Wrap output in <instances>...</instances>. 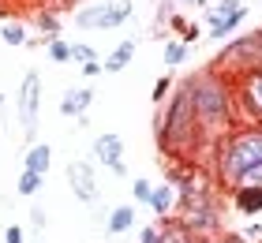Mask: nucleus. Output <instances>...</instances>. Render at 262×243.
Segmentation results:
<instances>
[{
  "mask_svg": "<svg viewBox=\"0 0 262 243\" xmlns=\"http://www.w3.org/2000/svg\"><path fill=\"white\" fill-rule=\"evenodd\" d=\"M232 206L244 217H258L262 213V187H232Z\"/></svg>",
  "mask_w": 262,
  "mask_h": 243,
  "instance_id": "obj_13",
  "label": "nucleus"
},
{
  "mask_svg": "<svg viewBox=\"0 0 262 243\" xmlns=\"http://www.w3.org/2000/svg\"><path fill=\"white\" fill-rule=\"evenodd\" d=\"M169 27H172L176 34H180V41H184V45H195V41L202 38V27H195V23H187L184 15H172V19H169Z\"/></svg>",
  "mask_w": 262,
  "mask_h": 243,
  "instance_id": "obj_19",
  "label": "nucleus"
},
{
  "mask_svg": "<svg viewBox=\"0 0 262 243\" xmlns=\"http://www.w3.org/2000/svg\"><path fill=\"white\" fill-rule=\"evenodd\" d=\"M150 191H154L150 180H135V184H131V194H135V202H142V206L150 202Z\"/></svg>",
  "mask_w": 262,
  "mask_h": 243,
  "instance_id": "obj_26",
  "label": "nucleus"
},
{
  "mask_svg": "<svg viewBox=\"0 0 262 243\" xmlns=\"http://www.w3.org/2000/svg\"><path fill=\"white\" fill-rule=\"evenodd\" d=\"M0 108H4V90H0Z\"/></svg>",
  "mask_w": 262,
  "mask_h": 243,
  "instance_id": "obj_33",
  "label": "nucleus"
},
{
  "mask_svg": "<svg viewBox=\"0 0 262 243\" xmlns=\"http://www.w3.org/2000/svg\"><path fill=\"white\" fill-rule=\"evenodd\" d=\"M68 184H71V194L82 202H94L98 198V172H94V161H71L68 165Z\"/></svg>",
  "mask_w": 262,
  "mask_h": 243,
  "instance_id": "obj_9",
  "label": "nucleus"
},
{
  "mask_svg": "<svg viewBox=\"0 0 262 243\" xmlns=\"http://www.w3.org/2000/svg\"><path fill=\"white\" fill-rule=\"evenodd\" d=\"M158 146L165 150L169 161H180V165H195V150H213V146H206V135L195 120V101H191V82L187 79L180 82L165 116L158 120Z\"/></svg>",
  "mask_w": 262,
  "mask_h": 243,
  "instance_id": "obj_1",
  "label": "nucleus"
},
{
  "mask_svg": "<svg viewBox=\"0 0 262 243\" xmlns=\"http://www.w3.org/2000/svg\"><path fill=\"white\" fill-rule=\"evenodd\" d=\"M184 4H199V8H206V4H210V0H184Z\"/></svg>",
  "mask_w": 262,
  "mask_h": 243,
  "instance_id": "obj_32",
  "label": "nucleus"
},
{
  "mask_svg": "<svg viewBox=\"0 0 262 243\" xmlns=\"http://www.w3.org/2000/svg\"><path fill=\"white\" fill-rule=\"evenodd\" d=\"M90 60H98V53L86 45V41H71V64H90Z\"/></svg>",
  "mask_w": 262,
  "mask_h": 243,
  "instance_id": "obj_24",
  "label": "nucleus"
},
{
  "mask_svg": "<svg viewBox=\"0 0 262 243\" xmlns=\"http://www.w3.org/2000/svg\"><path fill=\"white\" fill-rule=\"evenodd\" d=\"M213 68H217L229 82H236L240 75H247V71L262 68V38H258V30H255V34H240V38H232L229 45L221 49V56L213 60Z\"/></svg>",
  "mask_w": 262,
  "mask_h": 243,
  "instance_id": "obj_4",
  "label": "nucleus"
},
{
  "mask_svg": "<svg viewBox=\"0 0 262 243\" xmlns=\"http://www.w3.org/2000/svg\"><path fill=\"white\" fill-rule=\"evenodd\" d=\"M131 56H135V41L127 38V41H120V45H116V49H113L109 56L101 60V68L109 71V75H116V71H124V68L131 64Z\"/></svg>",
  "mask_w": 262,
  "mask_h": 243,
  "instance_id": "obj_16",
  "label": "nucleus"
},
{
  "mask_svg": "<svg viewBox=\"0 0 262 243\" xmlns=\"http://www.w3.org/2000/svg\"><path fill=\"white\" fill-rule=\"evenodd\" d=\"M213 180L232 191L244 168H251L262 161V124H236L232 131H225L213 146Z\"/></svg>",
  "mask_w": 262,
  "mask_h": 243,
  "instance_id": "obj_3",
  "label": "nucleus"
},
{
  "mask_svg": "<svg viewBox=\"0 0 262 243\" xmlns=\"http://www.w3.org/2000/svg\"><path fill=\"white\" fill-rule=\"evenodd\" d=\"M169 90H172V79H169V75H161L158 82H154V94H150V97H154V105H161L165 97H169Z\"/></svg>",
  "mask_w": 262,
  "mask_h": 243,
  "instance_id": "obj_25",
  "label": "nucleus"
},
{
  "mask_svg": "<svg viewBox=\"0 0 262 243\" xmlns=\"http://www.w3.org/2000/svg\"><path fill=\"white\" fill-rule=\"evenodd\" d=\"M101 71H105V68L98 64V60H90V64H82V75H86V79H98Z\"/></svg>",
  "mask_w": 262,
  "mask_h": 243,
  "instance_id": "obj_30",
  "label": "nucleus"
},
{
  "mask_svg": "<svg viewBox=\"0 0 262 243\" xmlns=\"http://www.w3.org/2000/svg\"><path fill=\"white\" fill-rule=\"evenodd\" d=\"M232 101H236V124H262V68L232 82Z\"/></svg>",
  "mask_w": 262,
  "mask_h": 243,
  "instance_id": "obj_5",
  "label": "nucleus"
},
{
  "mask_svg": "<svg viewBox=\"0 0 262 243\" xmlns=\"http://www.w3.org/2000/svg\"><path fill=\"white\" fill-rule=\"evenodd\" d=\"M191 101H195V120L206 135V146H217L225 131L236 127V101H232V82L217 68H202L191 79Z\"/></svg>",
  "mask_w": 262,
  "mask_h": 243,
  "instance_id": "obj_2",
  "label": "nucleus"
},
{
  "mask_svg": "<svg viewBox=\"0 0 262 243\" xmlns=\"http://www.w3.org/2000/svg\"><path fill=\"white\" fill-rule=\"evenodd\" d=\"M4 243H27V239H23V228L19 225H8L4 228Z\"/></svg>",
  "mask_w": 262,
  "mask_h": 243,
  "instance_id": "obj_29",
  "label": "nucleus"
},
{
  "mask_svg": "<svg viewBox=\"0 0 262 243\" xmlns=\"http://www.w3.org/2000/svg\"><path fill=\"white\" fill-rule=\"evenodd\" d=\"M94 161H101L105 168H113L116 176H127L124 139H120V135H98V139H94Z\"/></svg>",
  "mask_w": 262,
  "mask_h": 243,
  "instance_id": "obj_10",
  "label": "nucleus"
},
{
  "mask_svg": "<svg viewBox=\"0 0 262 243\" xmlns=\"http://www.w3.org/2000/svg\"><path fill=\"white\" fill-rule=\"evenodd\" d=\"M131 225H135V206H131V202L113 206L109 217H105V228H109V236H124V232H131Z\"/></svg>",
  "mask_w": 262,
  "mask_h": 243,
  "instance_id": "obj_15",
  "label": "nucleus"
},
{
  "mask_svg": "<svg viewBox=\"0 0 262 243\" xmlns=\"http://www.w3.org/2000/svg\"><path fill=\"white\" fill-rule=\"evenodd\" d=\"M38 105H41V75L27 71L19 86V120H23V135L30 142H34V131H38Z\"/></svg>",
  "mask_w": 262,
  "mask_h": 243,
  "instance_id": "obj_8",
  "label": "nucleus"
},
{
  "mask_svg": "<svg viewBox=\"0 0 262 243\" xmlns=\"http://www.w3.org/2000/svg\"><path fill=\"white\" fill-rule=\"evenodd\" d=\"M146 206H150L158 217H169V213L176 210V184H172V180H161V184H154Z\"/></svg>",
  "mask_w": 262,
  "mask_h": 243,
  "instance_id": "obj_12",
  "label": "nucleus"
},
{
  "mask_svg": "<svg viewBox=\"0 0 262 243\" xmlns=\"http://www.w3.org/2000/svg\"><path fill=\"white\" fill-rule=\"evenodd\" d=\"M187 53H191V45H184L180 38L165 41V49H161V56H165V64H169V68H180L184 60H187Z\"/></svg>",
  "mask_w": 262,
  "mask_h": 243,
  "instance_id": "obj_20",
  "label": "nucleus"
},
{
  "mask_svg": "<svg viewBox=\"0 0 262 243\" xmlns=\"http://www.w3.org/2000/svg\"><path fill=\"white\" fill-rule=\"evenodd\" d=\"M30 228H34V232H45V210H41V206L30 210Z\"/></svg>",
  "mask_w": 262,
  "mask_h": 243,
  "instance_id": "obj_27",
  "label": "nucleus"
},
{
  "mask_svg": "<svg viewBox=\"0 0 262 243\" xmlns=\"http://www.w3.org/2000/svg\"><path fill=\"white\" fill-rule=\"evenodd\" d=\"M0 41H4V45H27L30 34H27L23 23H4V27H0Z\"/></svg>",
  "mask_w": 262,
  "mask_h": 243,
  "instance_id": "obj_21",
  "label": "nucleus"
},
{
  "mask_svg": "<svg viewBox=\"0 0 262 243\" xmlns=\"http://www.w3.org/2000/svg\"><path fill=\"white\" fill-rule=\"evenodd\" d=\"M127 19H131V4H94L75 11V23L82 30H116Z\"/></svg>",
  "mask_w": 262,
  "mask_h": 243,
  "instance_id": "obj_7",
  "label": "nucleus"
},
{
  "mask_svg": "<svg viewBox=\"0 0 262 243\" xmlns=\"http://www.w3.org/2000/svg\"><path fill=\"white\" fill-rule=\"evenodd\" d=\"M244 15H247V8L240 4L236 11H229V15H221V19H210V30H206V38H213V41H225V38H232V30L244 23Z\"/></svg>",
  "mask_w": 262,
  "mask_h": 243,
  "instance_id": "obj_14",
  "label": "nucleus"
},
{
  "mask_svg": "<svg viewBox=\"0 0 262 243\" xmlns=\"http://www.w3.org/2000/svg\"><path fill=\"white\" fill-rule=\"evenodd\" d=\"M139 243H161V228L158 225H146V228H142V236H139Z\"/></svg>",
  "mask_w": 262,
  "mask_h": 243,
  "instance_id": "obj_28",
  "label": "nucleus"
},
{
  "mask_svg": "<svg viewBox=\"0 0 262 243\" xmlns=\"http://www.w3.org/2000/svg\"><path fill=\"white\" fill-rule=\"evenodd\" d=\"M90 101H94V90H90V86H71V90L60 97V116H68V120L86 116Z\"/></svg>",
  "mask_w": 262,
  "mask_h": 243,
  "instance_id": "obj_11",
  "label": "nucleus"
},
{
  "mask_svg": "<svg viewBox=\"0 0 262 243\" xmlns=\"http://www.w3.org/2000/svg\"><path fill=\"white\" fill-rule=\"evenodd\" d=\"M180 225H184L191 236H199V232H217V228H221V210H217L213 191L195 194V198H187V202L180 206Z\"/></svg>",
  "mask_w": 262,
  "mask_h": 243,
  "instance_id": "obj_6",
  "label": "nucleus"
},
{
  "mask_svg": "<svg viewBox=\"0 0 262 243\" xmlns=\"http://www.w3.org/2000/svg\"><path fill=\"white\" fill-rule=\"evenodd\" d=\"M161 243H195V239L180 221H169V225H161Z\"/></svg>",
  "mask_w": 262,
  "mask_h": 243,
  "instance_id": "obj_22",
  "label": "nucleus"
},
{
  "mask_svg": "<svg viewBox=\"0 0 262 243\" xmlns=\"http://www.w3.org/2000/svg\"><path fill=\"white\" fill-rule=\"evenodd\" d=\"M45 49H49V60H53V64H71V41L56 38V41L45 45Z\"/></svg>",
  "mask_w": 262,
  "mask_h": 243,
  "instance_id": "obj_23",
  "label": "nucleus"
},
{
  "mask_svg": "<svg viewBox=\"0 0 262 243\" xmlns=\"http://www.w3.org/2000/svg\"><path fill=\"white\" fill-rule=\"evenodd\" d=\"M49 165H53V150L45 142H30L27 146V161H23V168H34V172H49Z\"/></svg>",
  "mask_w": 262,
  "mask_h": 243,
  "instance_id": "obj_17",
  "label": "nucleus"
},
{
  "mask_svg": "<svg viewBox=\"0 0 262 243\" xmlns=\"http://www.w3.org/2000/svg\"><path fill=\"white\" fill-rule=\"evenodd\" d=\"M258 236H262V225H251V228H247V232H244V239H251V243H255Z\"/></svg>",
  "mask_w": 262,
  "mask_h": 243,
  "instance_id": "obj_31",
  "label": "nucleus"
},
{
  "mask_svg": "<svg viewBox=\"0 0 262 243\" xmlns=\"http://www.w3.org/2000/svg\"><path fill=\"white\" fill-rule=\"evenodd\" d=\"M41 184H45V176H41V172H34V168H23V176H19L15 191L23 194V198H34V194L41 191Z\"/></svg>",
  "mask_w": 262,
  "mask_h": 243,
  "instance_id": "obj_18",
  "label": "nucleus"
}]
</instances>
